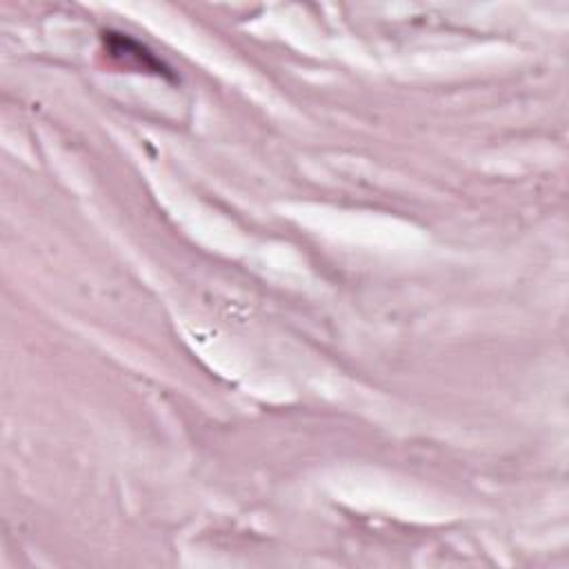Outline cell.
I'll use <instances>...</instances> for the list:
<instances>
[{
  "label": "cell",
  "instance_id": "obj_1",
  "mask_svg": "<svg viewBox=\"0 0 569 569\" xmlns=\"http://www.w3.org/2000/svg\"><path fill=\"white\" fill-rule=\"evenodd\" d=\"M104 51L124 69L133 71H144V73H156V76H167L169 69L151 53L147 51L140 42L129 38L127 33H116V31H104L102 33Z\"/></svg>",
  "mask_w": 569,
  "mask_h": 569
}]
</instances>
